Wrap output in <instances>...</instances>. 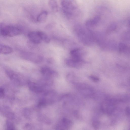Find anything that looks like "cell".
<instances>
[{
	"label": "cell",
	"instance_id": "6da1fadb",
	"mask_svg": "<svg viewBox=\"0 0 130 130\" xmlns=\"http://www.w3.org/2000/svg\"><path fill=\"white\" fill-rule=\"evenodd\" d=\"M61 4L63 13L68 18L77 17L80 14V10L75 0H61Z\"/></svg>",
	"mask_w": 130,
	"mask_h": 130
},
{
	"label": "cell",
	"instance_id": "7a4b0ae2",
	"mask_svg": "<svg viewBox=\"0 0 130 130\" xmlns=\"http://www.w3.org/2000/svg\"><path fill=\"white\" fill-rule=\"evenodd\" d=\"M22 30L19 27L11 25H0V35L3 36L12 37L20 34Z\"/></svg>",
	"mask_w": 130,
	"mask_h": 130
},
{
	"label": "cell",
	"instance_id": "3957f363",
	"mask_svg": "<svg viewBox=\"0 0 130 130\" xmlns=\"http://www.w3.org/2000/svg\"><path fill=\"white\" fill-rule=\"evenodd\" d=\"M116 104L117 101L116 100L112 99L106 98L101 104V110L104 113L110 115L115 110Z\"/></svg>",
	"mask_w": 130,
	"mask_h": 130
},
{
	"label": "cell",
	"instance_id": "277c9868",
	"mask_svg": "<svg viewBox=\"0 0 130 130\" xmlns=\"http://www.w3.org/2000/svg\"><path fill=\"white\" fill-rule=\"evenodd\" d=\"M23 59L35 63H39L43 60V58L39 55L30 52H23L20 54Z\"/></svg>",
	"mask_w": 130,
	"mask_h": 130
},
{
	"label": "cell",
	"instance_id": "5b68a950",
	"mask_svg": "<svg viewBox=\"0 0 130 130\" xmlns=\"http://www.w3.org/2000/svg\"><path fill=\"white\" fill-rule=\"evenodd\" d=\"M73 124L72 121L70 120L63 118L57 125L56 128L57 129L68 130L72 127Z\"/></svg>",
	"mask_w": 130,
	"mask_h": 130
},
{
	"label": "cell",
	"instance_id": "8992f818",
	"mask_svg": "<svg viewBox=\"0 0 130 130\" xmlns=\"http://www.w3.org/2000/svg\"><path fill=\"white\" fill-rule=\"evenodd\" d=\"M27 37L29 40L34 44H40L42 41L38 31L30 32L28 34Z\"/></svg>",
	"mask_w": 130,
	"mask_h": 130
},
{
	"label": "cell",
	"instance_id": "52a82bcc",
	"mask_svg": "<svg viewBox=\"0 0 130 130\" xmlns=\"http://www.w3.org/2000/svg\"><path fill=\"white\" fill-rule=\"evenodd\" d=\"M100 20V16L96 15L93 18L87 20L86 22V25L88 28L94 27L98 25Z\"/></svg>",
	"mask_w": 130,
	"mask_h": 130
},
{
	"label": "cell",
	"instance_id": "ba28073f",
	"mask_svg": "<svg viewBox=\"0 0 130 130\" xmlns=\"http://www.w3.org/2000/svg\"><path fill=\"white\" fill-rule=\"evenodd\" d=\"M28 85L30 90L35 93H41L43 90L41 86L31 81H29L28 83Z\"/></svg>",
	"mask_w": 130,
	"mask_h": 130
},
{
	"label": "cell",
	"instance_id": "9c48e42d",
	"mask_svg": "<svg viewBox=\"0 0 130 130\" xmlns=\"http://www.w3.org/2000/svg\"><path fill=\"white\" fill-rule=\"evenodd\" d=\"M41 73L44 75L50 77L53 76L56 74V72L47 66H44L40 69Z\"/></svg>",
	"mask_w": 130,
	"mask_h": 130
},
{
	"label": "cell",
	"instance_id": "30bf717a",
	"mask_svg": "<svg viewBox=\"0 0 130 130\" xmlns=\"http://www.w3.org/2000/svg\"><path fill=\"white\" fill-rule=\"evenodd\" d=\"M65 62L66 64L69 66L74 68H78L81 66L83 61L77 62L70 59H66Z\"/></svg>",
	"mask_w": 130,
	"mask_h": 130
},
{
	"label": "cell",
	"instance_id": "8fae6325",
	"mask_svg": "<svg viewBox=\"0 0 130 130\" xmlns=\"http://www.w3.org/2000/svg\"><path fill=\"white\" fill-rule=\"evenodd\" d=\"M13 51L12 48L10 47L5 45L1 44L0 45V53L3 54H8Z\"/></svg>",
	"mask_w": 130,
	"mask_h": 130
},
{
	"label": "cell",
	"instance_id": "7c38bea8",
	"mask_svg": "<svg viewBox=\"0 0 130 130\" xmlns=\"http://www.w3.org/2000/svg\"><path fill=\"white\" fill-rule=\"evenodd\" d=\"M48 13L46 11H44L39 14L36 19L37 21L39 23H42L45 22L47 19Z\"/></svg>",
	"mask_w": 130,
	"mask_h": 130
},
{
	"label": "cell",
	"instance_id": "4fadbf2b",
	"mask_svg": "<svg viewBox=\"0 0 130 130\" xmlns=\"http://www.w3.org/2000/svg\"><path fill=\"white\" fill-rule=\"evenodd\" d=\"M48 5L51 9L54 12L58 10V6L56 0H49Z\"/></svg>",
	"mask_w": 130,
	"mask_h": 130
},
{
	"label": "cell",
	"instance_id": "5bb4252c",
	"mask_svg": "<svg viewBox=\"0 0 130 130\" xmlns=\"http://www.w3.org/2000/svg\"><path fill=\"white\" fill-rule=\"evenodd\" d=\"M5 72L7 75L10 79L13 80H17L18 76L12 70L9 69H7L5 70Z\"/></svg>",
	"mask_w": 130,
	"mask_h": 130
},
{
	"label": "cell",
	"instance_id": "9a60e30c",
	"mask_svg": "<svg viewBox=\"0 0 130 130\" xmlns=\"http://www.w3.org/2000/svg\"><path fill=\"white\" fill-rule=\"evenodd\" d=\"M4 111V115L6 117L9 119H13L14 118V115L13 113L10 110V109L8 107H4L3 109Z\"/></svg>",
	"mask_w": 130,
	"mask_h": 130
},
{
	"label": "cell",
	"instance_id": "2e32d148",
	"mask_svg": "<svg viewBox=\"0 0 130 130\" xmlns=\"http://www.w3.org/2000/svg\"><path fill=\"white\" fill-rule=\"evenodd\" d=\"M38 32L42 41L46 43H49L50 41V39L47 34L42 31H38Z\"/></svg>",
	"mask_w": 130,
	"mask_h": 130
},
{
	"label": "cell",
	"instance_id": "e0dca14e",
	"mask_svg": "<svg viewBox=\"0 0 130 130\" xmlns=\"http://www.w3.org/2000/svg\"><path fill=\"white\" fill-rule=\"evenodd\" d=\"M119 50L121 52L125 53L128 50V47L125 44L123 43H120L119 45Z\"/></svg>",
	"mask_w": 130,
	"mask_h": 130
},
{
	"label": "cell",
	"instance_id": "ac0fdd59",
	"mask_svg": "<svg viewBox=\"0 0 130 130\" xmlns=\"http://www.w3.org/2000/svg\"><path fill=\"white\" fill-rule=\"evenodd\" d=\"M6 129L7 130H14L15 127L13 124L9 120L6 121L5 123Z\"/></svg>",
	"mask_w": 130,
	"mask_h": 130
},
{
	"label": "cell",
	"instance_id": "d6986e66",
	"mask_svg": "<svg viewBox=\"0 0 130 130\" xmlns=\"http://www.w3.org/2000/svg\"><path fill=\"white\" fill-rule=\"evenodd\" d=\"M89 78L91 80L95 82H99V78L98 77L93 75L90 76Z\"/></svg>",
	"mask_w": 130,
	"mask_h": 130
},
{
	"label": "cell",
	"instance_id": "ffe728a7",
	"mask_svg": "<svg viewBox=\"0 0 130 130\" xmlns=\"http://www.w3.org/2000/svg\"><path fill=\"white\" fill-rule=\"evenodd\" d=\"M116 28V25L115 24H111L107 29V32H109L115 30Z\"/></svg>",
	"mask_w": 130,
	"mask_h": 130
},
{
	"label": "cell",
	"instance_id": "44dd1931",
	"mask_svg": "<svg viewBox=\"0 0 130 130\" xmlns=\"http://www.w3.org/2000/svg\"><path fill=\"white\" fill-rule=\"evenodd\" d=\"M92 125L94 128L97 129L99 127V122L97 120L94 119L93 121Z\"/></svg>",
	"mask_w": 130,
	"mask_h": 130
},
{
	"label": "cell",
	"instance_id": "7402d4cb",
	"mask_svg": "<svg viewBox=\"0 0 130 130\" xmlns=\"http://www.w3.org/2000/svg\"><path fill=\"white\" fill-rule=\"evenodd\" d=\"M125 113L126 115L129 117H130V107H127L125 110Z\"/></svg>",
	"mask_w": 130,
	"mask_h": 130
},
{
	"label": "cell",
	"instance_id": "603a6c76",
	"mask_svg": "<svg viewBox=\"0 0 130 130\" xmlns=\"http://www.w3.org/2000/svg\"><path fill=\"white\" fill-rule=\"evenodd\" d=\"M5 95V92L4 89L1 88L0 89V96L1 98L4 97Z\"/></svg>",
	"mask_w": 130,
	"mask_h": 130
}]
</instances>
